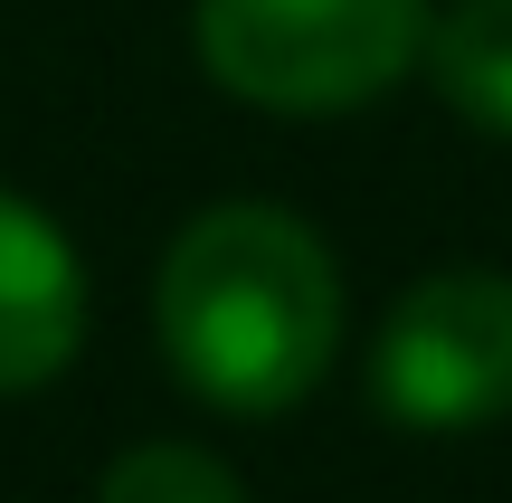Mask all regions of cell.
Segmentation results:
<instances>
[{
  "instance_id": "obj_6",
  "label": "cell",
  "mask_w": 512,
  "mask_h": 503,
  "mask_svg": "<svg viewBox=\"0 0 512 503\" xmlns=\"http://www.w3.org/2000/svg\"><path fill=\"white\" fill-rule=\"evenodd\" d=\"M95 503H247V485L219 466L209 447H181V437H152V447H124L105 466Z\"/></svg>"
},
{
  "instance_id": "obj_3",
  "label": "cell",
  "mask_w": 512,
  "mask_h": 503,
  "mask_svg": "<svg viewBox=\"0 0 512 503\" xmlns=\"http://www.w3.org/2000/svg\"><path fill=\"white\" fill-rule=\"evenodd\" d=\"M370 409L408 437H465L512 418V276L437 266L389 304L370 342Z\"/></svg>"
},
{
  "instance_id": "obj_4",
  "label": "cell",
  "mask_w": 512,
  "mask_h": 503,
  "mask_svg": "<svg viewBox=\"0 0 512 503\" xmlns=\"http://www.w3.org/2000/svg\"><path fill=\"white\" fill-rule=\"evenodd\" d=\"M86 352V257L38 200L0 190V399L48 390Z\"/></svg>"
},
{
  "instance_id": "obj_1",
  "label": "cell",
  "mask_w": 512,
  "mask_h": 503,
  "mask_svg": "<svg viewBox=\"0 0 512 503\" xmlns=\"http://www.w3.org/2000/svg\"><path fill=\"white\" fill-rule=\"evenodd\" d=\"M162 361L219 418H285L342 352V266L313 219L275 200H219L162 247L152 276Z\"/></svg>"
},
{
  "instance_id": "obj_5",
  "label": "cell",
  "mask_w": 512,
  "mask_h": 503,
  "mask_svg": "<svg viewBox=\"0 0 512 503\" xmlns=\"http://www.w3.org/2000/svg\"><path fill=\"white\" fill-rule=\"evenodd\" d=\"M418 67H427V86L446 95L456 124L512 143V0H446V10L427 19Z\"/></svg>"
},
{
  "instance_id": "obj_2",
  "label": "cell",
  "mask_w": 512,
  "mask_h": 503,
  "mask_svg": "<svg viewBox=\"0 0 512 503\" xmlns=\"http://www.w3.org/2000/svg\"><path fill=\"white\" fill-rule=\"evenodd\" d=\"M427 0H190L209 86L256 114H361L418 67Z\"/></svg>"
}]
</instances>
